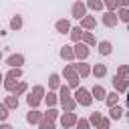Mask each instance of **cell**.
<instances>
[{"instance_id": "cell-21", "label": "cell", "mask_w": 129, "mask_h": 129, "mask_svg": "<svg viewBox=\"0 0 129 129\" xmlns=\"http://www.w3.org/2000/svg\"><path fill=\"white\" fill-rule=\"evenodd\" d=\"M8 109H14V107H18V97L16 95H10L8 99H6V103H4Z\"/></svg>"}, {"instance_id": "cell-10", "label": "cell", "mask_w": 129, "mask_h": 129, "mask_svg": "<svg viewBox=\"0 0 129 129\" xmlns=\"http://www.w3.org/2000/svg\"><path fill=\"white\" fill-rule=\"evenodd\" d=\"M113 85H115V89H117V91H125L129 83H127V79H125V77H119V75H117V77L113 79Z\"/></svg>"}, {"instance_id": "cell-18", "label": "cell", "mask_w": 129, "mask_h": 129, "mask_svg": "<svg viewBox=\"0 0 129 129\" xmlns=\"http://www.w3.org/2000/svg\"><path fill=\"white\" fill-rule=\"evenodd\" d=\"M60 56L69 60V58H73V56H75V50H73L71 46H62V48H60Z\"/></svg>"}, {"instance_id": "cell-12", "label": "cell", "mask_w": 129, "mask_h": 129, "mask_svg": "<svg viewBox=\"0 0 129 129\" xmlns=\"http://www.w3.org/2000/svg\"><path fill=\"white\" fill-rule=\"evenodd\" d=\"M40 119H42V113H38V111H30L26 115V121L28 123H40Z\"/></svg>"}, {"instance_id": "cell-39", "label": "cell", "mask_w": 129, "mask_h": 129, "mask_svg": "<svg viewBox=\"0 0 129 129\" xmlns=\"http://www.w3.org/2000/svg\"><path fill=\"white\" fill-rule=\"evenodd\" d=\"M99 129H109V119H101V123H99Z\"/></svg>"}, {"instance_id": "cell-26", "label": "cell", "mask_w": 129, "mask_h": 129, "mask_svg": "<svg viewBox=\"0 0 129 129\" xmlns=\"http://www.w3.org/2000/svg\"><path fill=\"white\" fill-rule=\"evenodd\" d=\"M109 115H111V119H119V117L123 115V111H121V107L115 105V107H111V113H109Z\"/></svg>"}, {"instance_id": "cell-43", "label": "cell", "mask_w": 129, "mask_h": 129, "mask_svg": "<svg viewBox=\"0 0 129 129\" xmlns=\"http://www.w3.org/2000/svg\"><path fill=\"white\" fill-rule=\"evenodd\" d=\"M127 119H129V113H127Z\"/></svg>"}, {"instance_id": "cell-20", "label": "cell", "mask_w": 129, "mask_h": 129, "mask_svg": "<svg viewBox=\"0 0 129 129\" xmlns=\"http://www.w3.org/2000/svg\"><path fill=\"white\" fill-rule=\"evenodd\" d=\"M4 89H6V91H14V89H16V79L6 77V81H4Z\"/></svg>"}, {"instance_id": "cell-35", "label": "cell", "mask_w": 129, "mask_h": 129, "mask_svg": "<svg viewBox=\"0 0 129 129\" xmlns=\"http://www.w3.org/2000/svg\"><path fill=\"white\" fill-rule=\"evenodd\" d=\"M91 123H93V125H99V123H101V115H99V113H93V115H91Z\"/></svg>"}, {"instance_id": "cell-16", "label": "cell", "mask_w": 129, "mask_h": 129, "mask_svg": "<svg viewBox=\"0 0 129 129\" xmlns=\"http://www.w3.org/2000/svg\"><path fill=\"white\" fill-rule=\"evenodd\" d=\"M40 129H54V121L42 115V119H40Z\"/></svg>"}, {"instance_id": "cell-22", "label": "cell", "mask_w": 129, "mask_h": 129, "mask_svg": "<svg viewBox=\"0 0 129 129\" xmlns=\"http://www.w3.org/2000/svg\"><path fill=\"white\" fill-rule=\"evenodd\" d=\"M117 16H119V20H125V22L129 24V6H127V8H119Z\"/></svg>"}, {"instance_id": "cell-38", "label": "cell", "mask_w": 129, "mask_h": 129, "mask_svg": "<svg viewBox=\"0 0 129 129\" xmlns=\"http://www.w3.org/2000/svg\"><path fill=\"white\" fill-rule=\"evenodd\" d=\"M105 4H107V6L111 8V10H115V8L119 6V4H117V0H105Z\"/></svg>"}, {"instance_id": "cell-19", "label": "cell", "mask_w": 129, "mask_h": 129, "mask_svg": "<svg viewBox=\"0 0 129 129\" xmlns=\"http://www.w3.org/2000/svg\"><path fill=\"white\" fill-rule=\"evenodd\" d=\"M81 26H83V28H93V26H95V18H93V16H85V18L81 20Z\"/></svg>"}, {"instance_id": "cell-15", "label": "cell", "mask_w": 129, "mask_h": 129, "mask_svg": "<svg viewBox=\"0 0 129 129\" xmlns=\"http://www.w3.org/2000/svg\"><path fill=\"white\" fill-rule=\"evenodd\" d=\"M93 75L95 77H105L107 75V67L105 64H95L93 67Z\"/></svg>"}, {"instance_id": "cell-28", "label": "cell", "mask_w": 129, "mask_h": 129, "mask_svg": "<svg viewBox=\"0 0 129 129\" xmlns=\"http://www.w3.org/2000/svg\"><path fill=\"white\" fill-rule=\"evenodd\" d=\"M6 117H8V107L2 103V105H0V121H4Z\"/></svg>"}, {"instance_id": "cell-27", "label": "cell", "mask_w": 129, "mask_h": 129, "mask_svg": "<svg viewBox=\"0 0 129 129\" xmlns=\"http://www.w3.org/2000/svg\"><path fill=\"white\" fill-rule=\"evenodd\" d=\"M10 26H12V28H14V30H18V28H20V26H22V18H20V16H18V14H16V16H14V18H12V22H10Z\"/></svg>"}, {"instance_id": "cell-34", "label": "cell", "mask_w": 129, "mask_h": 129, "mask_svg": "<svg viewBox=\"0 0 129 129\" xmlns=\"http://www.w3.org/2000/svg\"><path fill=\"white\" fill-rule=\"evenodd\" d=\"M46 103L52 107V105L56 103V95H54V93H48V95H46Z\"/></svg>"}, {"instance_id": "cell-23", "label": "cell", "mask_w": 129, "mask_h": 129, "mask_svg": "<svg viewBox=\"0 0 129 129\" xmlns=\"http://www.w3.org/2000/svg\"><path fill=\"white\" fill-rule=\"evenodd\" d=\"M99 52H101V54H109V52H111V42L103 40V42L99 44Z\"/></svg>"}, {"instance_id": "cell-3", "label": "cell", "mask_w": 129, "mask_h": 129, "mask_svg": "<svg viewBox=\"0 0 129 129\" xmlns=\"http://www.w3.org/2000/svg\"><path fill=\"white\" fill-rule=\"evenodd\" d=\"M42 93H44V89H42L40 85H36V87L32 89V93L28 95V99H26L28 105H30V107H36V105L40 103V99H42Z\"/></svg>"}, {"instance_id": "cell-30", "label": "cell", "mask_w": 129, "mask_h": 129, "mask_svg": "<svg viewBox=\"0 0 129 129\" xmlns=\"http://www.w3.org/2000/svg\"><path fill=\"white\" fill-rule=\"evenodd\" d=\"M48 85H50L52 89H56V87H58V75H50V81H48Z\"/></svg>"}, {"instance_id": "cell-2", "label": "cell", "mask_w": 129, "mask_h": 129, "mask_svg": "<svg viewBox=\"0 0 129 129\" xmlns=\"http://www.w3.org/2000/svg\"><path fill=\"white\" fill-rule=\"evenodd\" d=\"M75 101H77V103H81L83 107H89V105H91V101H93V97L89 95V91H87V89H83V87H81V89H77V93H75Z\"/></svg>"}, {"instance_id": "cell-6", "label": "cell", "mask_w": 129, "mask_h": 129, "mask_svg": "<svg viewBox=\"0 0 129 129\" xmlns=\"http://www.w3.org/2000/svg\"><path fill=\"white\" fill-rule=\"evenodd\" d=\"M85 16H87V14H85V4H83V2H75V4H73V18H81V20H83Z\"/></svg>"}, {"instance_id": "cell-46", "label": "cell", "mask_w": 129, "mask_h": 129, "mask_svg": "<svg viewBox=\"0 0 129 129\" xmlns=\"http://www.w3.org/2000/svg\"><path fill=\"white\" fill-rule=\"evenodd\" d=\"M0 58H2V54H0Z\"/></svg>"}, {"instance_id": "cell-4", "label": "cell", "mask_w": 129, "mask_h": 129, "mask_svg": "<svg viewBox=\"0 0 129 129\" xmlns=\"http://www.w3.org/2000/svg\"><path fill=\"white\" fill-rule=\"evenodd\" d=\"M64 77L69 79V85L71 87H77L79 85V75H77V69L75 67H71V64L64 67Z\"/></svg>"}, {"instance_id": "cell-9", "label": "cell", "mask_w": 129, "mask_h": 129, "mask_svg": "<svg viewBox=\"0 0 129 129\" xmlns=\"http://www.w3.org/2000/svg\"><path fill=\"white\" fill-rule=\"evenodd\" d=\"M22 62H24V56H22V54H12V56H8V64H10L12 69H18Z\"/></svg>"}, {"instance_id": "cell-5", "label": "cell", "mask_w": 129, "mask_h": 129, "mask_svg": "<svg viewBox=\"0 0 129 129\" xmlns=\"http://www.w3.org/2000/svg\"><path fill=\"white\" fill-rule=\"evenodd\" d=\"M77 121H79V119H77V115H75V113H64V115L60 117V123H62V127H64V129L73 127Z\"/></svg>"}, {"instance_id": "cell-24", "label": "cell", "mask_w": 129, "mask_h": 129, "mask_svg": "<svg viewBox=\"0 0 129 129\" xmlns=\"http://www.w3.org/2000/svg\"><path fill=\"white\" fill-rule=\"evenodd\" d=\"M117 99H119V95H117V93H109L105 101H107V105H109V107H115V105H117Z\"/></svg>"}, {"instance_id": "cell-42", "label": "cell", "mask_w": 129, "mask_h": 129, "mask_svg": "<svg viewBox=\"0 0 129 129\" xmlns=\"http://www.w3.org/2000/svg\"><path fill=\"white\" fill-rule=\"evenodd\" d=\"M127 107H129V93H127Z\"/></svg>"}, {"instance_id": "cell-14", "label": "cell", "mask_w": 129, "mask_h": 129, "mask_svg": "<svg viewBox=\"0 0 129 129\" xmlns=\"http://www.w3.org/2000/svg\"><path fill=\"white\" fill-rule=\"evenodd\" d=\"M75 69H77V75H81V77H87V75L91 73V69H89V64H85V62H81V64H77Z\"/></svg>"}, {"instance_id": "cell-29", "label": "cell", "mask_w": 129, "mask_h": 129, "mask_svg": "<svg viewBox=\"0 0 129 129\" xmlns=\"http://www.w3.org/2000/svg\"><path fill=\"white\" fill-rule=\"evenodd\" d=\"M20 75H22V71H20V69H10V73H8L6 77H12V79H18Z\"/></svg>"}, {"instance_id": "cell-1", "label": "cell", "mask_w": 129, "mask_h": 129, "mask_svg": "<svg viewBox=\"0 0 129 129\" xmlns=\"http://www.w3.org/2000/svg\"><path fill=\"white\" fill-rule=\"evenodd\" d=\"M60 103H62V107H64L67 113H73L77 101L71 99V91H69V87H60Z\"/></svg>"}, {"instance_id": "cell-44", "label": "cell", "mask_w": 129, "mask_h": 129, "mask_svg": "<svg viewBox=\"0 0 129 129\" xmlns=\"http://www.w3.org/2000/svg\"><path fill=\"white\" fill-rule=\"evenodd\" d=\"M0 81H2V75H0Z\"/></svg>"}, {"instance_id": "cell-11", "label": "cell", "mask_w": 129, "mask_h": 129, "mask_svg": "<svg viewBox=\"0 0 129 129\" xmlns=\"http://www.w3.org/2000/svg\"><path fill=\"white\" fill-rule=\"evenodd\" d=\"M93 97H95L97 101H103V99H107V95H105V89H103V87H99V85H95V89H93Z\"/></svg>"}, {"instance_id": "cell-33", "label": "cell", "mask_w": 129, "mask_h": 129, "mask_svg": "<svg viewBox=\"0 0 129 129\" xmlns=\"http://www.w3.org/2000/svg\"><path fill=\"white\" fill-rule=\"evenodd\" d=\"M14 91H16V93H14V95H16V97H18V95H22V93H24V91H26V83H20V85H18V87H16V89H14Z\"/></svg>"}, {"instance_id": "cell-40", "label": "cell", "mask_w": 129, "mask_h": 129, "mask_svg": "<svg viewBox=\"0 0 129 129\" xmlns=\"http://www.w3.org/2000/svg\"><path fill=\"white\" fill-rule=\"evenodd\" d=\"M117 4H119L121 8H127V4H129V0H117Z\"/></svg>"}, {"instance_id": "cell-37", "label": "cell", "mask_w": 129, "mask_h": 129, "mask_svg": "<svg viewBox=\"0 0 129 129\" xmlns=\"http://www.w3.org/2000/svg\"><path fill=\"white\" fill-rule=\"evenodd\" d=\"M44 117H48V119H52V121H54V119H56V109H50V111H46V113H44Z\"/></svg>"}, {"instance_id": "cell-31", "label": "cell", "mask_w": 129, "mask_h": 129, "mask_svg": "<svg viewBox=\"0 0 129 129\" xmlns=\"http://www.w3.org/2000/svg\"><path fill=\"white\" fill-rule=\"evenodd\" d=\"M77 129H89V121L87 119H79L77 121Z\"/></svg>"}, {"instance_id": "cell-36", "label": "cell", "mask_w": 129, "mask_h": 129, "mask_svg": "<svg viewBox=\"0 0 129 129\" xmlns=\"http://www.w3.org/2000/svg\"><path fill=\"white\" fill-rule=\"evenodd\" d=\"M127 75H129V67H127V64L119 67V77H127Z\"/></svg>"}, {"instance_id": "cell-13", "label": "cell", "mask_w": 129, "mask_h": 129, "mask_svg": "<svg viewBox=\"0 0 129 129\" xmlns=\"http://www.w3.org/2000/svg\"><path fill=\"white\" fill-rule=\"evenodd\" d=\"M83 34H85V32L81 30V26H75V28H71V38H73L75 42H79V40L83 38Z\"/></svg>"}, {"instance_id": "cell-32", "label": "cell", "mask_w": 129, "mask_h": 129, "mask_svg": "<svg viewBox=\"0 0 129 129\" xmlns=\"http://www.w3.org/2000/svg\"><path fill=\"white\" fill-rule=\"evenodd\" d=\"M83 40H85L87 44H95V38H93V34H89V32L83 34Z\"/></svg>"}, {"instance_id": "cell-41", "label": "cell", "mask_w": 129, "mask_h": 129, "mask_svg": "<svg viewBox=\"0 0 129 129\" xmlns=\"http://www.w3.org/2000/svg\"><path fill=\"white\" fill-rule=\"evenodd\" d=\"M0 129H12V127H10V125H6V123H4V125H0Z\"/></svg>"}, {"instance_id": "cell-45", "label": "cell", "mask_w": 129, "mask_h": 129, "mask_svg": "<svg viewBox=\"0 0 129 129\" xmlns=\"http://www.w3.org/2000/svg\"><path fill=\"white\" fill-rule=\"evenodd\" d=\"M127 28H129V24H127Z\"/></svg>"}, {"instance_id": "cell-8", "label": "cell", "mask_w": 129, "mask_h": 129, "mask_svg": "<svg viewBox=\"0 0 129 129\" xmlns=\"http://www.w3.org/2000/svg\"><path fill=\"white\" fill-rule=\"evenodd\" d=\"M75 56H77V58H81V60H83V58H87V56H89V48H87L85 44L77 42V46H75Z\"/></svg>"}, {"instance_id": "cell-17", "label": "cell", "mask_w": 129, "mask_h": 129, "mask_svg": "<svg viewBox=\"0 0 129 129\" xmlns=\"http://www.w3.org/2000/svg\"><path fill=\"white\" fill-rule=\"evenodd\" d=\"M56 30H58V32H69V30H71L69 20H58V22H56Z\"/></svg>"}, {"instance_id": "cell-25", "label": "cell", "mask_w": 129, "mask_h": 129, "mask_svg": "<svg viewBox=\"0 0 129 129\" xmlns=\"http://www.w3.org/2000/svg\"><path fill=\"white\" fill-rule=\"evenodd\" d=\"M103 4H105L103 0H89V2H87V6H89V8H93V10H101V8H103Z\"/></svg>"}, {"instance_id": "cell-7", "label": "cell", "mask_w": 129, "mask_h": 129, "mask_svg": "<svg viewBox=\"0 0 129 129\" xmlns=\"http://www.w3.org/2000/svg\"><path fill=\"white\" fill-rule=\"evenodd\" d=\"M103 22H105V26H117V22H119V16H117L113 10H109V12L103 16Z\"/></svg>"}]
</instances>
